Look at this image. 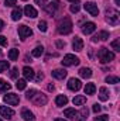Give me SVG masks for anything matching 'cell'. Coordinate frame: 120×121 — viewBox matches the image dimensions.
<instances>
[{"label": "cell", "mask_w": 120, "mask_h": 121, "mask_svg": "<svg viewBox=\"0 0 120 121\" xmlns=\"http://www.w3.org/2000/svg\"><path fill=\"white\" fill-rule=\"evenodd\" d=\"M97 58L102 63H109V62H112L115 59V54L110 52L107 48H100L99 52H97Z\"/></svg>", "instance_id": "cell-1"}, {"label": "cell", "mask_w": 120, "mask_h": 121, "mask_svg": "<svg viewBox=\"0 0 120 121\" xmlns=\"http://www.w3.org/2000/svg\"><path fill=\"white\" fill-rule=\"evenodd\" d=\"M72 27H74L72 26V21L69 18H64L60 24H58V32L62 34V35H66V34H69L72 31Z\"/></svg>", "instance_id": "cell-2"}, {"label": "cell", "mask_w": 120, "mask_h": 121, "mask_svg": "<svg viewBox=\"0 0 120 121\" xmlns=\"http://www.w3.org/2000/svg\"><path fill=\"white\" fill-rule=\"evenodd\" d=\"M61 62H62V66H75V65L79 63V58L72 55V54H68V55L64 56V59Z\"/></svg>", "instance_id": "cell-3"}, {"label": "cell", "mask_w": 120, "mask_h": 121, "mask_svg": "<svg viewBox=\"0 0 120 121\" xmlns=\"http://www.w3.org/2000/svg\"><path fill=\"white\" fill-rule=\"evenodd\" d=\"M119 13L117 11H115V10H109L107 11V16H106V21L109 23V24H112V26H117L119 24Z\"/></svg>", "instance_id": "cell-4"}, {"label": "cell", "mask_w": 120, "mask_h": 121, "mask_svg": "<svg viewBox=\"0 0 120 121\" xmlns=\"http://www.w3.org/2000/svg\"><path fill=\"white\" fill-rule=\"evenodd\" d=\"M3 100H4V103H7L9 106H17V104L20 103L18 96L14 94V93H9V94H6V96L3 97Z\"/></svg>", "instance_id": "cell-5"}, {"label": "cell", "mask_w": 120, "mask_h": 121, "mask_svg": "<svg viewBox=\"0 0 120 121\" xmlns=\"http://www.w3.org/2000/svg\"><path fill=\"white\" fill-rule=\"evenodd\" d=\"M83 7H85V10L89 13L90 16H93V17H97L99 16V9H97V6L93 1H86Z\"/></svg>", "instance_id": "cell-6"}, {"label": "cell", "mask_w": 120, "mask_h": 121, "mask_svg": "<svg viewBox=\"0 0 120 121\" xmlns=\"http://www.w3.org/2000/svg\"><path fill=\"white\" fill-rule=\"evenodd\" d=\"M82 87V83H81V80L79 79H75V78H71L69 80H68V89L72 91H78L79 89Z\"/></svg>", "instance_id": "cell-7"}, {"label": "cell", "mask_w": 120, "mask_h": 121, "mask_svg": "<svg viewBox=\"0 0 120 121\" xmlns=\"http://www.w3.org/2000/svg\"><path fill=\"white\" fill-rule=\"evenodd\" d=\"M18 35H20V38L24 41L27 37L32 35V30H31L30 27H27V26H20V27H18Z\"/></svg>", "instance_id": "cell-8"}, {"label": "cell", "mask_w": 120, "mask_h": 121, "mask_svg": "<svg viewBox=\"0 0 120 121\" xmlns=\"http://www.w3.org/2000/svg\"><path fill=\"white\" fill-rule=\"evenodd\" d=\"M0 116L4 117V118H7V120H11L13 116H14V111L11 108L6 107V106H0Z\"/></svg>", "instance_id": "cell-9"}, {"label": "cell", "mask_w": 120, "mask_h": 121, "mask_svg": "<svg viewBox=\"0 0 120 121\" xmlns=\"http://www.w3.org/2000/svg\"><path fill=\"white\" fill-rule=\"evenodd\" d=\"M32 101H34V104H37V106H44L47 101H48V99H47V96L45 94H34V97L31 99Z\"/></svg>", "instance_id": "cell-10"}, {"label": "cell", "mask_w": 120, "mask_h": 121, "mask_svg": "<svg viewBox=\"0 0 120 121\" xmlns=\"http://www.w3.org/2000/svg\"><path fill=\"white\" fill-rule=\"evenodd\" d=\"M58 7H60V1H58V0H57V1H54V3H47V4L44 6L45 11H47V13H50L51 16L55 13V10H57Z\"/></svg>", "instance_id": "cell-11"}, {"label": "cell", "mask_w": 120, "mask_h": 121, "mask_svg": "<svg viewBox=\"0 0 120 121\" xmlns=\"http://www.w3.org/2000/svg\"><path fill=\"white\" fill-rule=\"evenodd\" d=\"M96 30V24L95 23H85L83 26H82V32L83 34H86V35H89V34H92L93 31Z\"/></svg>", "instance_id": "cell-12"}, {"label": "cell", "mask_w": 120, "mask_h": 121, "mask_svg": "<svg viewBox=\"0 0 120 121\" xmlns=\"http://www.w3.org/2000/svg\"><path fill=\"white\" fill-rule=\"evenodd\" d=\"M24 14L27 16V17H30V18H35L37 16H38V13H37V10L30 6V4H27L26 7H24Z\"/></svg>", "instance_id": "cell-13"}, {"label": "cell", "mask_w": 120, "mask_h": 121, "mask_svg": "<svg viewBox=\"0 0 120 121\" xmlns=\"http://www.w3.org/2000/svg\"><path fill=\"white\" fill-rule=\"evenodd\" d=\"M72 48H74L75 51H82V49H83V41H82V38L75 37L74 41H72Z\"/></svg>", "instance_id": "cell-14"}, {"label": "cell", "mask_w": 120, "mask_h": 121, "mask_svg": "<svg viewBox=\"0 0 120 121\" xmlns=\"http://www.w3.org/2000/svg\"><path fill=\"white\" fill-rule=\"evenodd\" d=\"M51 75H52V78L61 80V79H65L66 78V70L65 69H55V70L51 72Z\"/></svg>", "instance_id": "cell-15"}, {"label": "cell", "mask_w": 120, "mask_h": 121, "mask_svg": "<svg viewBox=\"0 0 120 121\" xmlns=\"http://www.w3.org/2000/svg\"><path fill=\"white\" fill-rule=\"evenodd\" d=\"M23 75H24V79L26 80H32L34 79V70L28 68V66H24L23 68Z\"/></svg>", "instance_id": "cell-16"}, {"label": "cell", "mask_w": 120, "mask_h": 121, "mask_svg": "<svg viewBox=\"0 0 120 121\" xmlns=\"http://www.w3.org/2000/svg\"><path fill=\"white\" fill-rule=\"evenodd\" d=\"M21 117H23L24 121H35V117H34V114L30 110H23L21 111Z\"/></svg>", "instance_id": "cell-17"}, {"label": "cell", "mask_w": 120, "mask_h": 121, "mask_svg": "<svg viewBox=\"0 0 120 121\" xmlns=\"http://www.w3.org/2000/svg\"><path fill=\"white\" fill-rule=\"evenodd\" d=\"M66 103H68V97H66V96H64V94H60V96H57V99H55V104H57L58 107L66 106Z\"/></svg>", "instance_id": "cell-18"}, {"label": "cell", "mask_w": 120, "mask_h": 121, "mask_svg": "<svg viewBox=\"0 0 120 121\" xmlns=\"http://www.w3.org/2000/svg\"><path fill=\"white\" fill-rule=\"evenodd\" d=\"M79 76L83 78V79H89L90 76H92V70H90L89 68H82L79 70Z\"/></svg>", "instance_id": "cell-19"}, {"label": "cell", "mask_w": 120, "mask_h": 121, "mask_svg": "<svg viewBox=\"0 0 120 121\" xmlns=\"http://www.w3.org/2000/svg\"><path fill=\"white\" fill-rule=\"evenodd\" d=\"M99 99L102 100V101H106L107 99H109V91L106 87H100L99 89Z\"/></svg>", "instance_id": "cell-20"}, {"label": "cell", "mask_w": 120, "mask_h": 121, "mask_svg": "<svg viewBox=\"0 0 120 121\" xmlns=\"http://www.w3.org/2000/svg\"><path fill=\"white\" fill-rule=\"evenodd\" d=\"M85 94H95V91H96V86L93 85V83H86V86H85Z\"/></svg>", "instance_id": "cell-21"}, {"label": "cell", "mask_w": 120, "mask_h": 121, "mask_svg": "<svg viewBox=\"0 0 120 121\" xmlns=\"http://www.w3.org/2000/svg\"><path fill=\"white\" fill-rule=\"evenodd\" d=\"M21 17H23V14H21V10L16 7V9H14V10L11 11V18H13L14 21H18V20H20Z\"/></svg>", "instance_id": "cell-22"}, {"label": "cell", "mask_w": 120, "mask_h": 121, "mask_svg": "<svg viewBox=\"0 0 120 121\" xmlns=\"http://www.w3.org/2000/svg\"><path fill=\"white\" fill-rule=\"evenodd\" d=\"M42 54H44V47L42 45H38L32 49V56H35V58H40Z\"/></svg>", "instance_id": "cell-23"}, {"label": "cell", "mask_w": 120, "mask_h": 121, "mask_svg": "<svg viewBox=\"0 0 120 121\" xmlns=\"http://www.w3.org/2000/svg\"><path fill=\"white\" fill-rule=\"evenodd\" d=\"M17 58H18V49H16V48L10 49V51H9V59L10 60H17Z\"/></svg>", "instance_id": "cell-24"}, {"label": "cell", "mask_w": 120, "mask_h": 121, "mask_svg": "<svg viewBox=\"0 0 120 121\" xmlns=\"http://www.w3.org/2000/svg\"><path fill=\"white\" fill-rule=\"evenodd\" d=\"M10 89H11V85L7 83L3 79H0V91H7V90H10Z\"/></svg>", "instance_id": "cell-25"}, {"label": "cell", "mask_w": 120, "mask_h": 121, "mask_svg": "<svg viewBox=\"0 0 120 121\" xmlns=\"http://www.w3.org/2000/svg\"><path fill=\"white\" fill-rule=\"evenodd\" d=\"M16 87H17L18 90H24V89L27 87V80H26V79H18L17 83H16Z\"/></svg>", "instance_id": "cell-26"}, {"label": "cell", "mask_w": 120, "mask_h": 121, "mask_svg": "<svg viewBox=\"0 0 120 121\" xmlns=\"http://www.w3.org/2000/svg\"><path fill=\"white\" fill-rule=\"evenodd\" d=\"M85 101H86L85 96H76V97H74V104L75 106H82Z\"/></svg>", "instance_id": "cell-27"}, {"label": "cell", "mask_w": 120, "mask_h": 121, "mask_svg": "<svg viewBox=\"0 0 120 121\" xmlns=\"http://www.w3.org/2000/svg\"><path fill=\"white\" fill-rule=\"evenodd\" d=\"M75 114H76V110H75V108H65V110H64V116H65V117L74 118Z\"/></svg>", "instance_id": "cell-28"}, {"label": "cell", "mask_w": 120, "mask_h": 121, "mask_svg": "<svg viewBox=\"0 0 120 121\" xmlns=\"http://www.w3.org/2000/svg\"><path fill=\"white\" fill-rule=\"evenodd\" d=\"M110 47H112V48H113L116 52H120V38H116L115 41H112Z\"/></svg>", "instance_id": "cell-29"}, {"label": "cell", "mask_w": 120, "mask_h": 121, "mask_svg": "<svg viewBox=\"0 0 120 121\" xmlns=\"http://www.w3.org/2000/svg\"><path fill=\"white\" fill-rule=\"evenodd\" d=\"M106 82H107V83H112V85H116V83L120 82V79L117 76H107V78H106Z\"/></svg>", "instance_id": "cell-30"}, {"label": "cell", "mask_w": 120, "mask_h": 121, "mask_svg": "<svg viewBox=\"0 0 120 121\" xmlns=\"http://www.w3.org/2000/svg\"><path fill=\"white\" fill-rule=\"evenodd\" d=\"M10 68V65H9V60H0V72H3V70H7Z\"/></svg>", "instance_id": "cell-31"}, {"label": "cell", "mask_w": 120, "mask_h": 121, "mask_svg": "<svg viewBox=\"0 0 120 121\" xmlns=\"http://www.w3.org/2000/svg\"><path fill=\"white\" fill-rule=\"evenodd\" d=\"M38 30L41 31V32H45V31H47V21L41 20V21L38 23Z\"/></svg>", "instance_id": "cell-32"}, {"label": "cell", "mask_w": 120, "mask_h": 121, "mask_svg": "<svg viewBox=\"0 0 120 121\" xmlns=\"http://www.w3.org/2000/svg\"><path fill=\"white\" fill-rule=\"evenodd\" d=\"M97 37H99V39H102V41H106V39H109V32H107V31H102V32H100Z\"/></svg>", "instance_id": "cell-33"}, {"label": "cell", "mask_w": 120, "mask_h": 121, "mask_svg": "<svg viewBox=\"0 0 120 121\" xmlns=\"http://www.w3.org/2000/svg\"><path fill=\"white\" fill-rule=\"evenodd\" d=\"M95 121H109V116L107 114H102V116H96Z\"/></svg>", "instance_id": "cell-34"}, {"label": "cell", "mask_w": 120, "mask_h": 121, "mask_svg": "<svg viewBox=\"0 0 120 121\" xmlns=\"http://www.w3.org/2000/svg\"><path fill=\"white\" fill-rule=\"evenodd\" d=\"M10 76H11V79H17L18 78V68H13Z\"/></svg>", "instance_id": "cell-35"}, {"label": "cell", "mask_w": 120, "mask_h": 121, "mask_svg": "<svg viewBox=\"0 0 120 121\" xmlns=\"http://www.w3.org/2000/svg\"><path fill=\"white\" fill-rule=\"evenodd\" d=\"M37 93V90H34V89H31V90H28L27 93H26V97L28 99V100H31L32 97H34V94Z\"/></svg>", "instance_id": "cell-36"}, {"label": "cell", "mask_w": 120, "mask_h": 121, "mask_svg": "<svg viewBox=\"0 0 120 121\" xmlns=\"http://www.w3.org/2000/svg\"><path fill=\"white\" fill-rule=\"evenodd\" d=\"M16 3H17V0H4V4L9 6V7H14Z\"/></svg>", "instance_id": "cell-37"}, {"label": "cell", "mask_w": 120, "mask_h": 121, "mask_svg": "<svg viewBox=\"0 0 120 121\" xmlns=\"http://www.w3.org/2000/svg\"><path fill=\"white\" fill-rule=\"evenodd\" d=\"M69 10H71V13H78V11H79V6H78V4H72V6L69 7Z\"/></svg>", "instance_id": "cell-38"}, {"label": "cell", "mask_w": 120, "mask_h": 121, "mask_svg": "<svg viewBox=\"0 0 120 121\" xmlns=\"http://www.w3.org/2000/svg\"><path fill=\"white\" fill-rule=\"evenodd\" d=\"M0 45L1 47H6L7 45V38L4 35H0Z\"/></svg>", "instance_id": "cell-39"}, {"label": "cell", "mask_w": 120, "mask_h": 121, "mask_svg": "<svg viewBox=\"0 0 120 121\" xmlns=\"http://www.w3.org/2000/svg\"><path fill=\"white\" fill-rule=\"evenodd\" d=\"M42 79H44V73L42 72H38V75L35 76V82H41Z\"/></svg>", "instance_id": "cell-40"}, {"label": "cell", "mask_w": 120, "mask_h": 121, "mask_svg": "<svg viewBox=\"0 0 120 121\" xmlns=\"http://www.w3.org/2000/svg\"><path fill=\"white\" fill-rule=\"evenodd\" d=\"M92 110H93V111H95V113L97 114V113H99V111L102 110V107H100L99 104H93V108H92Z\"/></svg>", "instance_id": "cell-41"}, {"label": "cell", "mask_w": 120, "mask_h": 121, "mask_svg": "<svg viewBox=\"0 0 120 121\" xmlns=\"http://www.w3.org/2000/svg\"><path fill=\"white\" fill-rule=\"evenodd\" d=\"M35 4H38V6L44 7V6L47 4V0H35Z\"/></svg>", "instance_id": "cell-42"}, {"label": "cell", "mask_w": 120, "mask_h": 121, "mask_svg": "<svg viewBox=\"0 0 120 121\" xmlns=\"http://www.w3.org/2000/svg\"><path fill=\"white\" fill-rule=\"evenodd\" d=\"M55 44H57L58 48H64V47H65V42H64V41H57Z\"/></svg>", "instance_id": "cell-43"}, {"label": "cell", "mask_w": 120, "mask_h": 121, "mask_svg": "<svg viewBox=\"0 0 120 121\" xmlns=\"http://www.w3.org/2000/svg\"><path fill=\"white\" fill-rule=\"evenodd\" d=\"M92 41H93V42H97V41H99V37H97V35H93Z\"/></svg>", "instance_id": "cell-44"}, {"label": "cell", "mask_w": 120, "mask_h": 121, "mask_svg": "<svg viewBox=\"0 0 120 121\" xmlns=\"http://www.w3.org/2000/svg\"><path fill=\"white\" fill-rule=\"evenodd\" d=\"M24 62H31V58L28 56V55H26V56H24Z\"/></svg>", "instance_id": "cell-45"}, {"label": "cell", "mask_w": 120, "mask_h": 121, "mask_svg": "<svg viewBox=\"0 0 120 121\" xmlns=\"http://www.w3.org/2000/svg\"><path fill=\"white\" fill-rule=\"evenodd\" d=\"M47 89H48V91H52V90H54V85H48V87H47Z\"/></svg>", "instance_id": "cell-46"}, {"label": "cell", "mask_w": 120, "mask_h": 121, "mask_svg": "<svg viewBox=\"0 0 120 121\" xmlns=\"http://www.w3.org/2000/svg\"><path fill=\"white\" fill-rule=\"evenodd\" d=\"M3 27H4V21H3V20H0V31L3 30Z\"/></svg>", "instance_id": "cell-47"}, {"label": "cell", "mask_w": 120, "mask_h": 121, "mask_svg": "<svg viewBox=\"0 0 120 121\" xmlns=\"http://www.w3.org/2000/svg\"><path fill=\"white\" fill-rule=\"evenodd\" d=\"M68 1H71V3H74V4H75V3H78L79 0H68Z\"/></svg>", "instance_id": "cell-48"}, {"label": "cell", "mask_w": 120, "mask_h": 121, "mask_svg": "<svg viewBox=\"0 0 120 121\" xmlns=\"http://www.w3.org/2000/svg\"><path fill=\"white\" fill-rule=\"evenodd\" d=\"M115 3H116V6H120V0H115Z\"/></svg>", "instance_id": "cell-49"}, {"label": "cell", "mask_w": 120, "mask_h": 121, "mask_svg": "<svg viewBox=\"0 0 120 121\" xmlns=\"http://www.w3.org/2000/svg\"><path fill=\"white\" fill-rule=\"evenodd\" d=\"M54 121H66V120H64V118H55Z\"/></svg>", "instance_id": "cell-50"}, {"label": "cell", "mask_w": 120, "mask_h": 121, "mask_svg": "<svg viewBox=\"0 0 120 121\" xmlns=\"http://www.w3.org/2000/svg\"><path fill=\"white\" fill-rule=\"evenodd\" d=\"M0 121H3V120H1V118H0Z\"/></svg>", "instance_id": "cell-51"}, {"label": "cell", "mask_w": 120, "mask_h": 121, "mask_svg": "<svg viewBox=\"0 0 120 121\" xmlns=\"http://www.w3.org/2000/svg\"><path fill=\"white\" fill-rule=\"evenodd\" d=\"M24 1H26V0H24Z\"/></svg>", "instance_id": "cell-52"}]
</instances>
